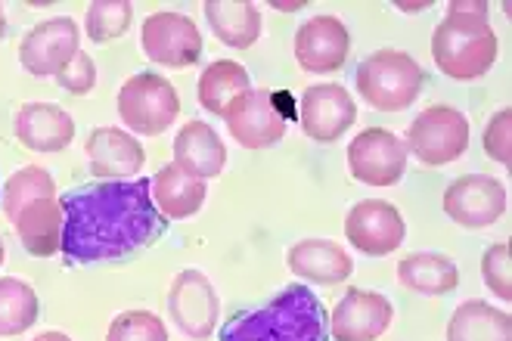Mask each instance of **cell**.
<instances>
[{
  "label": "cell",
  "instance_id": "1",
  "mask_svg": "<svg viewBox=\"0 0 512 341\" xmlns=\"http://www.w3.org/2000/svg\"><path fill=\"white\" fill-rule=\"evenodd\" d=\"M63 245L69 267L128 258L165 233V217L153 202V180H100L59 196Z\"/></svg>",
  "mask_w": 512,
  "mask_h": 341
},
{
  "label": "cell",
  "instance_id": "2",
  "mask_svg": "<svg viewBox=\"0 0 512 341\" xmlns=\"http://www.w3.org/2000/svg\"><path fill=\"white\" fill-rule=\"evenodd\" d=\"M221 341H329V314L308 286H286L264 307L230 317Z\"/></svg>",
  "mask_w": 512,
  "mask_h": 341
},
{
  "label": "cell",
  "instance_id": "3",
  "mask_svg": "<svg viewBox=\"0 0 512 341\" xmlns=\"http://www.w3.org/2000/svg\"><path fill=\"white\" fill-rule=\"evenodd\" d=\"M432 56L435 66L454 81H475L488 75L500 56L497 31L475 16L447 13V19L432 35Z\"/></svg>",
  "mask_w": 512,
  "mask_h": 341
},
{
  "label": "cell",
  "instance_id": "4",
  "mask_svg": "<svg viewBox=\"0 0 512 341\" xmlns=\"http://www.w3.org/2000/svg\"><path fill=\"white\" fill-rule=\"evenodd\" d=\"M357 93L379 112H401L423 90V69L404 50H376L357 66Z\"/></svg>",
  "mask_w": 512,
  "mask_h": 341
},
{
  "label": "cell",
  "instance_id": "5",
  "mask_svg": "<svg viewBox=\"0 0 512 341\" xmlns=\"http://www.w3.org/2000/svg\"><path fill=\"white\" fill-rule=\"evenodd\" d=\"M118 115L134 134L159 137L180 115V97L165 75L140 72L118 90Z\"/></svg>",
  "mask_w": 512,
  "mask_h": 341
},
{
  "label": "cell",
  "instance_id": "6",
  "mask_svg": "<svg viewBox=\"0 0 512 341\" xmlns=\"http://www.w3.org/2000/svg\"><path fill=\"white\" fill-rule=\"evenodd\" d=\"M469 118L454 106H429L423 115H416L407 128V152H413L419 162L438 168L447 162H457L469 149Z\"/></svg>",
  "mask_w": 512,
  "mask_h": 341
},
{
  "label": "cell",
  "instance_id": "7",
  "mask_svg": "<svg viewBox=\"0 0 512 341\" xmlns=\"http://www.w3.org/2000/svg\"><path fill=\"white\" fill-rule=\"evenodd\" d=\"M140 47H143V56L149 62H156V66L190 69L202 56V35H199V25L190 16L162 10L143 22Z\"/></svg>",
  "mask_w": 512,
  "mask_h": 341
},
{
  "label": "cell",
  "instance_id": "8",
  "mask_svg": "<svg viewBox=\"0 0 512 341\" xmlns=\"http://www.w3.org/2000/svg\"><path fill=\"white\" fill-rule=\"evenodd\" d=\"M407 146L385 128L360 131L348 146V171L367 186H395L407 174Z\"/></svg>",
  "mask_w": 512,
  "mask_h": 341
},
{
  "label": "cell",
  "instance_id": "9",
  "mask_svg": "<svg viewBox=\"0 0 512 341\" xmlns=\"http://www.w3.org/2000/svg\"><path fill=\"white\" fill-rule=\"evenodd\" d=\"M81 35L78 25L69 16H56V19H44L38 22L19 44V62L28 75L35 78H56L69 62L78 56Z\"/></svg>",
  "mask_w": 512,
  "mask_h": 341
},
{
  "label": "cell",
  "instance_id": "10",
  "mask_svg": "<svg viewBox=\"0 0 512 341\" xmlns=\"http://www.w3.org/2000/svg\"><path fill=\"white\" fill-rule=\"evenodd\" d=\"M444 211L466 230H485L506 214V186L491 174L457 177L444 193Z\"/></svg>",
  "mask_w": 512,
  "mask_h": 341
},
{
  "label": "cell",
  "instance_id": "11",
  "mask_svg": "<svg viewBox=\"0 0 512 341\" xmlns=\"http://www.w3.org/2000/svg\"><path fill=\"white\" fill-rule=\"evenodd\" d=\"M168 314L174 317V326L190 338H208L218 329L221 301L215 286L208 283L202 270H184L177 273L174 286L168 292Z\"/></svg>",
  "mask_w": 512,
  "mask_h": 341
},
{
  "label": "cell",
  "instance_id": "12",
  "mask_svg": "<svg viewBox=\"0 0 512 341\" xmlns=\"http://www.w3.org/2000/svg\"><path fill=\"white\" fill-rule=\"evenodd\" d=\"M404 214L385 202V199H364L357 202L345 217V236L348 242L370 258H385L398 252L404 242Z\"/></svg>",
  "mask_w": 512,
  "mask_h": 341
},
{
  "label": "cell",
  "instance_id": "13",
  "mask_svg": "<svg viewBox=\"0 0 512 341\" xmlns=\"http://www.w3.org/2000/svg\"><path fill=\"white\" fill-rule=\"evenodd\" d=\"M357 121V103L342 84H314L301 93V131L314 143H336Z\"/></svg>",
  "mask_w": 512,
  "mask_h": 341
},
{
  "label": "cell",
  "instance_id": "14",
  "mask_svg": "<svg viewBox=\"0 0 512 341\" xmlns=\"http://www.w3.org/2000/svg\"><path fill=\"white\" fill-rule=\"evenodd\" d=\"M351 53V35L339 16H314L298 28L295 59L305 72H339Z\"/></svg>",
  "mask_w": 512,
  "mask_h": 341
},
{
  "label": "cell",
  "instance_id": "15",
  "mask_svg": "<svg viewBox=\"0 0 512 341\" xmlns=\"http://www.w3.org/2000/svg\"><path fill=\"white\" fill-rule=\"evenodd\" d=\"M395 320V307L379 292L348 289L329 314V335L336 341H376Z\"/></svg>",
  "mask_w": 512,
  "mask_h": 341
},
{
  "label": "cell",
  "instance_id": "16",
  "mask_svg": "<svg viewBox=\"0 0 512 341\" xmlns=\"http://www.w3.org/2000/svg\"><path fill=\"white\" fill-rule=\"evenodd\" d=\"M227 128L239 146L267 149V146H277L286 137V118L274 103V93L249 90L246 97L227 112Z\"/></svg>",
  "mask_w": 512,
  "mask_h": 341
},
{
  "label": "cell",
  "instance_id": "17",
  "mask_svg": "<svg viewBox=\"0 0 512 341\" xmlns=\"http://www.w3.org/2000/svg\"><path fill=\"white\" fill-rule=\"evenodd\" d=\"M174 165L196 177V180H212L224 174L227 165V146L221 143L218 131L205 121H187L174 137Z\"/></svg>",
  "mask_w": 512,
  "mask_h": 341
},
{
  "label": "cell",
  "instance_id": "18",
  "mask_svg": "<svg viewBox=\"0 0 512 341\" xmlns=\"http://www.w3.org/2000/svg\"><path fill=\"white\" fill-rule=\"evenodd\" d=\"M13 128L19 143L32 152H63L75 140V118L53 103H25Z\"/></svg>",
  "mask_w": 512,
  "mask_h": 341
},
{
  "label": "cell",
  "instance_id": "19",
  "mask_svg": "<svg viewBox=\"0 0 512 341\" xmlns=\"http://www.w3.org/2000/svg\"><path fill=\"white\" fill-rule=\"evenodd\" d=\"M87 159H90V171L97 177L128 180L143 168L146 152L122 128H97L87 137Z\"/></svg>",
  "mask_w": 512,
  "mask_h": 341
},
{
  "label": "cell",
  "instance_id": "20",
  "mask_svg": "<svg viewBox=\"0 0 512 341\" xmlns=\"http://www.w3.org/2000/svg\"><path fill=\"white\" fill-rule=\"evenodd\" d=\"M286 264L295 276L308 279V283L336 286L354 273V261L345 248L333 239H305L295 242L286 255Z\"/></svg>",
  "mask_w": 512,
  "mask_h": 341
},
{
  "label": "cell",
  "instance_id": "21",
  "mask_svg": "<svg viewBox=\"0 0 512 341\" xmlns=\"http://www.w3.org/2000/svg\"><path fill=\"white\" fill-rule=\"evenodd\" d=\"M13 227L22 239V248L35 258H53L63 245V208L56 196L28 202L16 217Z\"/></svg>",
  "mask_w": 512,
  "mask_h": 341
},
{
  "label": "cell",
  "instance_id": "22",
  "mask_svg": "<svg viewBox=\"0 0 512 341\" xmlns=\"http://www.w3.org/2000/svg\"><path fill=\"white\" fill-rule=\"evenodd\" d=\"M252 90L249 72L239 66L236 59H215L199 75V87H196V100L205 112L227 118V112L246 97Z\"/></svg>",
  "mask_w": 512,
  "mask_h": 341
},
{
  "label": "cell",
  "instance_id": "23",
  "mask_svg": "<svg viewBox=\"0 0 512 341\" xmlns=\"http://www.w3.org/2000/svg\"><path fill=\"white\" fill-rule=\"evenodd\" d=\"M205 19L227 47L249 50L261 38V13L246 0H208Z\"/></svg>",
  "mask_w": 512,
  "mask_h": 341
},
{
  "label": "cell",
  "instance_id": "24",
  "mask_svg": "<svg viewBox=\"0 0 512 341\" xmlns=\"http://www.w3.org/2000/svg\"><path fill=\"white\" fill-rule=\"evenodd\" d=\"M205 183L180 171L174 162L165 165L156 177H153V202L159 208L162 217H174V221H184V217H193L202 205H205Z\"/></svg>",
  "mask_w": 512,
  "mask_h": 341
},
{
  "label": "cell",
  "instance_id": "25",
  "mask_svg": "<svg viewBox=\"0 0 512 341\" xmlns=\"http://www.w3.org/2000/svg\"><path fill=\"white\" fill-rule=\"evenodd\" d=\"M398 283L416 295H447L460 286V270L447 255L416 252L398 264Z\"/></svg>",
  "mask_w": 512,
  "mask_h": 341
},
{
  "label": "cell",
  "instance_id": "26",
  "mask_svg": "<svg viewBox=\"0 0 512 341\" xmlns=\"http://www.w3.org/2000/svg\"><path fill=\"white\" fill-rule=\"evenodd\" d=\"M447 341H512V317L488 301H466L447 323Z\"/></svg>",
  "mask_w": 512,
  "mask_h": 341
},
{
  "label": "cell",
  "instance_id": "27",
  "mask_svg": "<svg viewBox=\"0 0 512 341\" xmlns=\"http://www.w3.org/2000/svg\"><path fill=\"white\" fill-rule=\"evenodd\" d=\"M38 320L35 289L16 276H0V335L13 338L32 329Z\"/></svg>",
  "mask_w": 512,
  "mask_h": 341
},
{
  "label": "cell",
  "instance_id": "28",
  "mask_svg": "<svg viewBox=\"0 0 512 341\" xmlns=\"http://www.w3.org/2000/svg\"><path fill=\"white\" fill-rule=\"evenodd\" d=\"M56 193V180L50 177V171L44 168H35L28 165L22 171H16L7 183H4V214L13 217L35 199H44V196H53Z\"/></svg>",
  "mask_w": 512,
  "mask_h": 341
},
{
  "label": "cell",
  "instance_id": "29",
  "mask_svg": "<svg viewBox=\"0 0 512 341\" xmlns=\"http://www.w3.org/2000/svg\"><path fill=\"white\" fill-rule=\"evenodd\" d=\"M131 19H134V7L125 4V0H97V4L87 7V16H84L87 38L94 44L122 38L131 28Z\"/></svg>",
  "mask_w": 512,
  "mask_h": 341
},
{
  "label": "cell",
  "instance_id": "30",
  "mask_svg": "<svg viewBox=\"0 0 512 341\" xmlns=\"http://www.w3.org/2000/svg\"><path fill=\"white\" fill-rule=\"evenodd\" d=\"M106 341H168V329L149 310H125L112 320Z\"/></svg>",
  "mask_w": 512,
  "mask_h": 341
},
{
  "label": "cell",
  "instance_id": "31",
  "mask_svg": "<svg viewBox=\"0 0 512 341\" xmlns=\"http://www.w3.org/2000/svg\"><path fill=\"white\" fill-rule=\"evenodd\" d=\"M481 276H485V286L500 298V301H512V261H509V245L497 242L491 245L485 258H481Z\"/></svg>",
  "mask_w": 512,
  "mask_h": 341
},
{
  "label": "cell",
  "instance_id": "32",
  "mask_svg": "<svg viewBox=\"0 0 512 341\" xmlns=\"http://www.w3.org/2000/svg\"><path fill=\"white\" fill-rule=\"evenodd\" d=\"M512 109H500L485 128V152L503 168L512 165Z\"/></svg>",
  "mask_w": 512,
  "mask_h": 341
},
{
  "label": "cell",
  "instance_id": "33",
  "mask_svg": "<svg viewBox=\"0 0 512 341\" xmlns=\"http://www.w3.org/2000/svg\"><path fill=\"white\" fill-rule=\"evenodd\" d=\"M56 81H59V87H63V90H69L72 97H84V93L94 90V84H97V66H94V59H90V53L78 50V56L69 62L63 72L56 75Z\"/></svg>",
  "mask_w": 512,
  "mask_h": 341
},
{
  "label": "cell",
  "instance_id": "34",
  "mask_svg": "<svg viewBox=\"0 0 512 341\" xmlns=\"http://www.w3.org/2000/svg\"><path fill=\"white\" fill-rule=\"evenodd\" d=\"M447 13L475 16V19H485L488 22V4H481V0H454V4L447 7Z\"/></svg>",
  "mask_w": 512,
  "mask_h": 341
},
{
  "label": "cell",
  "instance_id": "35",
  "mask_svg": "<svg viewBox=\"0 0 512 341\" xmlns=\"http://www.w3.org/2000/svg\"><path fill=\"white\" fill-rule=\"evenodd\" d=\"M35 341H72V338L66 332H41Z\"/></svg>",
  "mask_w": 512,
  "mask_h": 341
},
{
  "label": "cell",
  "instance_id": "36",
  "mask_svg": "<svg viewBox=\"0 0 512 341\" xmlns=\"http://www.w3.org/2000/svg\"><path fill=\"white\" fill-rule=\"evenodd\" d=\"M426 7H432V0H426V4H398V10H407V13H419Z\"/></svg>",
  "mask_w": 512,
  "mask_h": 341
},
{
  "label": "cell",
  "instance_id": "37",
  "mask_svg": "<svg viewBox=\"0 0 512 341\" xmlns=\"http://www.w3.org/2000/svg\"><path fill=\"white\" fill-rule=\"evenodd\" d=\"M305 7V0H298V4H274V10H286V13H295Z\"/></svg>",
  "mask_w": 512,
  "mask_h": 341
},
{
  "label": "cell",
  "instance_id": "38",
  "mask_svg": "<svg viewBox=\"0 0 512 341\" xmlns=\"http://www.w3.org/2000/svg\"><path fill=\"white\" fill-rule=\"evenodd\" d=\"M4 31H7V10L0 4V38H4Z\"/></svg>",
  "mask_w": 512,
  "mask_h": 341
},
{
  "label": "cell",
  "instance_id": "39",
  "mask_svg": "<svg viewBox=\"0 0 512 341\" xmlns=\"http://www.w3.org/2000/svg\"><path fill=\"white\" fill-rule=\"evenodd\" d=\"M4 258H7V248H4V239H0V264H4Z\"/></svg>",
  "mask_w": 512,
  "mask_h": 341
}]
</instances>
